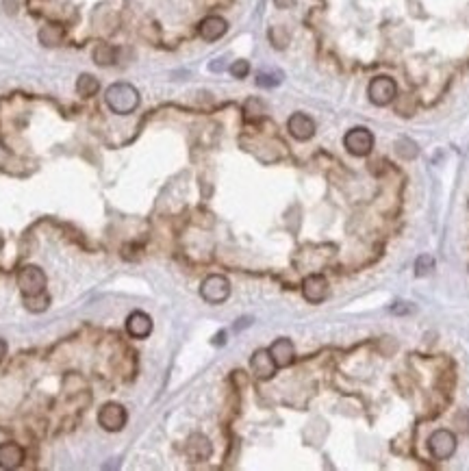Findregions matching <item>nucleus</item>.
<instances>
[{
    "label": "nucleus",
    "mask_w": 469,
    "mask_h": 471,
    "mask_svg": "<svg viewBox=\"0 0 469 471\" xmlns=\"http://www.w3.org/2000/svg\"><path fill=\"white\" fill-rule=\"evenodd\" d=\"M367 94H370L372 105L376 107H385L389 103H394L396 96H398V85L394 79H389V76H376V79L370 83V89H367Z\"/></svg>",
    "instance_id": "20e7f679"
},
{
    "label": "nucleus",
    "mask_w": 469,
    "mask_h": 471,
    "mask_svg": "<svg viewBox=\"0 0 469 471\" xmlns=\"http://www.w3.org/2000/svg\"><path fill=\"white\" fill-rule=\"evenodd\" d=\"M396 150H398V155L407 157V159H413L417 155V148H415V144L411 142V139H402V142H398Z\"/></svg>",
    "instance_id": "393cba45"
},
{
    "label": "nucleus",
    "mask_w": 469,
    "mask_h": 471,
    "mask_svg": "<svg viewBox=\"0 0 469 471\" xmlns=\"http://www.w3.org/2000/svg\"><path fill=\"white\" fill-rule=\"evenodd\" d=\"M428 450L433 454L437 461H448V458L456 452V437L454 432L441 428L437 432H433L428 439Z\"/></svg>",
    "instance_id": "423d86ee"
},
{
    "label": "nucleus",
    "mask_w": 469,
    "mask_h": 471,
    "mask_svg": "<svg viewBox=\"0 0 469 471\" xmlns=\"http://www.w3.org/2000/svg\"><path fill=\"white\" fill-rule=\"evenodd\" d=\"M281 81H283L281 72H261L257 76V85L259 87H276V85H281Z\"/></svg>",
    "instance_id": "412c9836"
},
{
    "label": "nucleus",
    "mask_w": 469,
    "mask_h": 471,
    "mask_svg": "<svg viewBox=\"0 0 469 471\" xmlns=\"http://www.w3.org/2000/svg\"><path fill=\"white\" fill-rule=\"evenodd\" d=\"M7 350H9V348H7V341L0 339V361H3L5 356H7Z\"/></svg>",
    "instance_id": "cd10ccee"
},
{
    "label": "nucleus",
    "mask_w": 469,
    "mask_h": 471,
    "mask_svg": "<svg viewBox=\"0 0 469 471\" xmlns=\"http://www.w3.org/2000/svg\"><path fill=\"white\" fill-rule=\"evenodd\" d=\"M24 298V307L31 313H44L50 307V296L46 294H37V296H22Z\"/></svg>",
    "instance_id": "6ab92c4d"
},
{
    "label": "nucleus",
    "mask_w": 469,
    "mask_h": 471,
    "mask_svg": "<svg viewBox=\"0 0 469 471\" xmlns=\"http://www.w3.org/2000/svg\"><path fill=\"white\" fill-rule=\"evenodd\" d=\"M200 296L209 304H222L231 296V283H228L226 276L220 274L207 276L200 285Z\"/></svg>",
    "instance_id": "7ed1b4c3"
},
{
    "label": "nucleus",
    "mask_w": 469,
    "mask_h": 471,
    "mask_svg": "<svg viewBox=\"0 0 469 471\" xmlns=\"http://www.w3.org/2000/svg\"><path fill=\"white\" fill-rule=\"evenodd\" d=\"M0 248H3V239H0Z\"/></svg>",
    "instance_id": "c85d7f7f"
},
{
    "label": "nucleus",
    "mask_w": 469,
    "mask_h": 471,
    "mask_svg": "<svg viewBox=\"0 0 469 471\" xmlns=\"http://www.w3.org/2000/svg\"><path fill=\"white\" fill-rule=\"evenodd\" d=\"M244 113H246L248 120H257V118H261L263 113H265V105L261 103V100H257V98H250L248 103H246V107H244Z\"/></svg>",
    "instance_id": "aec40b11"
},
{
    "label": "nucleus",
    "mask_w": 469,
    "mask_h": 471,
    "mask_svg": "<svg viewBox=\"0 0 469 471\" xmlns=\"http://www.w3.org/2000/svg\"><path fill=\"white\" fill-rule=\"evenodd\" d=\"M185 452H187V456L192 458L194 463H202V461H209L211 458V454H213V445H211V441L205 437V435H192L187 439V443H185Z\"/></svg>",
    "instance_id": "9d476101"
},
{
    "label": "nucleus",
    "mask_w": 469,
    "mask_h": 471,
    "mask_svg": "<svg viewBox=\"0 0 469 471\" xmlns=\"http://www.w3.org/2000/svg\"><path fill=\"white\" fill-rule=\"evenodd\" d=\"M346 150L354 157H367L374 148V135L367 129H352L344 137Z\"/></svg>",
    "instance_id": "0eeeda50"
},
{
    "label": "nucleus",
    "mask_w": 469,
    "mask_h": 471,
    "mask_svg": "<svg viewBox=\"0 0 469 471\" xmlns=\"http://www.w3.org/2000/svg\"><path fill=\"white\" fill-rule=\"evenodd\" d=\"M433 267H435V259L430 257V254H422V257L417 259V263H415V274L417 276H426V274L433 272Z\"/></svg>",
    "instance_id": "4be33fe9"
},
{
    "label": "nucleus",
    "mask_w": 469,
    "mask_h": 471,
    "mask_svg": "<svg viewBox=\"0 0 469 471\" xmlns=\"http://www.w3.org/2000/svg\"><path fill=\"white\" fill-rule=\"evenodd\" d=\"M302 296L311 304H318L328 296V280L322 274H311L302 280Z\"/></svg>",
    "instance_id": "6e6552de"
},
{
    "label": "nucleus",
    "mask_w": 469,
    "mask_h": 471,
    "mask_svg": "<svg viewBox=\"0 0 469 471\" xmlns=\"http://www.w3.org/2000/svg\"><path fill=\"white\" fill-rule=\"evenodd\" d=\"M248 72H250V63L246 59H237L231 66V74L235 76V79H246Z\"/></svg>",
    "instance_id": "b1692460"
},
{
    "label": "nucleus",
    "mask_w": 469,
    "mask_h": 471,
    "mask_svg": "<svg viewBox=\"0 0 469 471\" xmlns=\"http://www.w3.org/2000/svg\"><path fill=\"white\" fill-rule=\"evenodd\" d=\"M18 287L22 296H37L46 291V274L37 265H24L18 272Z\"/></svg>",
    "instance_id": "f03ea898"
},
{
    "label": "nucleus",
    "mask_w": 469,
    "mask_h": 471,
    "mask_svg": "<svg viewBox=\"0 0 469 471\" xmlns=\"http://www.w3.org/2000/svg\"><path fill=\"white\" fill-rule=\"evenodd\" d=\"M274 3H276L278 9H291V7L298 3V0H274Z\"/></svg>",
    "instance_id": "a878e982"
},
{
    "label": "nucleus",
    "mask_w": 469,
    "mask_h": 471,
    "mask_svg": "<svg viewBox=\"0 0 469 471\" xmlns=\"http://www.w3.org/2000/svg\"><path fill=\"white\" fill-rule=\"evenodd\" d=\"M270 354L276 363V367H289L296 359V350H294V343L289 339H276L272 346H270Z\"/></svg>",
    "instance_id": "4468645a"
},
{
    "label": "nucleus",
    "mask_w": 469,
    "mask_h": 471,
    "mask_svg": "<svg viewBox=\"0 0 469 471\" xmlns=\"http://www.w3.org/2000/svg\"><path fill=\"white\" fill-rule=\"evenodd\" d=\"M118 59V53H116V48L109 46V44H98L94 48V61H96V66L100 68H109L113 66Z\"/></svg>",
    "instance_id": "a211bd4d"
},
{
    "label": "nucleus",
    "mask_w": 469,
    "mask_h": 471,
    "mask_svg": "<svg viewBox=\"0 0 469 471\" xmlns=\"http://www.w3.org/2000/svg\"><path fill=\"white\" fill-rule=\"evenodd\" d=\"M226 31H228V22L220 16H209L198 27V33L205 42H218L220 37H224Z\"/></svg>",
    "instance_id": "f8f14e48"
},
{
    "label": "nucleus",
    "mask_w": 469,
    "mask_h": 471,
    "mask_svg": "<svg viewBox=\"0 0 469 471\" xmlns=\"http://www.w3.org/2000/svg\"><path fill=\"white\" fill-rule=\"evenodd\" d=\"M126 330H129V335L135 339H146L152 333V320L150 315L142 313V311H135L129 315V320H126Z\"/></svg>",
    "instance_id": "2eb2a0df"
},
{
    "label": "nucleus",
    "mask_w": 469,
    "mask_h": 471,
    "mask_svg": "<svg viewBox=\"0 0 469 471\" xmlns=\"http://www.w3.org/2000/svg\"><path fill=\"white\" fill-rule=\"evenodd\" d=\"M63 37H66V31H63L61 24H46L40 31V42L48 48H55L63 42Z\"/></svg>",
    "instance_id": "dca6fc26"
},
{
    "label": "nucleus",
    "mask_w": 469,
    "mask_h": 471,
    "mask_svg": "<svg viewBox=\"0 0 469 471\" xmlns=\"http://www.w3.org/2000/svg\"><path fill=\"white\" fill-rule=\"evenodd\" d=\"M270 42H272L276 48H285V46H287V42H289L287 31H285V29H281V27H274V29L270 31Z\"/></svg>",
    "instance_id": "5701e85b"
},
{
    "label": "nucleus",
    "mask_w": 469,
    "mask_h": 471,
    "mask_svg": "<svg viewBox=\"0 0 469 471\" xmlns=\"http://www.w3.org/2000/svg\"><path fill=\"white\" fill-rule=\"evenodd\" d=\"M287 129L291 137H296L298 142H307V139L315 135V122L313 118L307 116V113H294L287 122Z\"/></svg>",
    "instance_id": "9b49d317"
},
{
    "label": "nucleus",
    "mask_w": 469,
    "mask_h": 471,
    "mask_svg": "<svg viewBox=\"0 0 469 471\" xmlns=\"http://www.w3.org/2000/svg\"><path fill=\"white\" fill-rule=\"evenodd\" d=\"M98 89H100V81L96 79L94 74H81L79 79H76V92H79L83 98L96 96Z\"/></svg>",
    "instance_id": "f3484780"
},
{
    "label": "nucleus",
    "mask_w": 469,
    "mask_h": 471,
    "mask_svg": "<svg viewBox=\"0 0 469 471\" xmlns=\"http://www.w3.org/2000/svg\"><path fill=\"white\" fill-rule=\"evenodd\" d=\"M126 422H129V413L118 402H107L98 413V424L107 432H120L126 426Z\"/></svg>",
    "instance_id": "39448f33"
},
{
    "label": "nucleus",
    "mask_w": 469,
    "mask_h": 471,
    "mask_svg": "<svg viewBox=\"0 0 469 471\" xmlns=\"http://www.w3.org/2000/svg\"><path fill=\"white\" fill-rule=\"evenodd\" d=\"M105 103L118 116H129L139 107V92L131 83H113L105 94Z\"/></svg>",
    "instance_id": "f257e3e1"
},
{
    "label": "nucleus",
    "mask_w": 469,
    "mask_h": 471,
    "mask_svg": "<svg viewBox=\"0 0 469 471\" xmlns=\"http://www.w3.org/2000/svg\"><path fill=\"white\" fill-rule=\"evenodd\" d=\"M250 369L259 380H270L276 374V363L272 359L270 350H257L250 359Z\"/></svg>",
    "instance_id": "1a4fd4ad"
},
{
    "label": "nucleus",
    "mask_w": 469,
    "mask_h": 471,
    "mask_svg": "<svg viewBox=\"0 0 469 471\" xmlns=\"http://www.w3.org/2000/svg\"><path fill=\"white\" fill-rule=\"evenodd\" d=\"M404 304H407V302H398V307H394L391 311H394L396 315H400V313H413V309L411 307H404Z\"/></svg>",
    "instance_id": "bb28decb"
},
{
    "label": "nucleus",
    "mask_w": 469,
    "mask_h": 471,
    "mask_svg": "<svg viewBox=\"0 0 469 471\" xmlns=\"http://www.w3.org/2000/svg\"><path fill=\"white\" fill-rule=\"evenodd\" d=\"M467 207H469V202H467Z\"/></svg>",
    "instance_id": "c756f323"
},
{
    "label": "nucleus",
    "mask_w": 469,
    "mask_h": 471,
    "mask_svg": "<svg viewBox=\"0 0 469 471\" xmlns=\"http://www.w3.org/2000/svg\"><path fill=\"white\" fill-rule=\"evenodd\" d=\"M24 463V450L22 445L14 441L0 443V467L3 469H18Z\"/></svg>",
    "instance_id": "ddd939ff"
}]
</instances>
